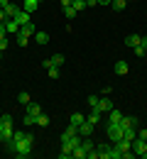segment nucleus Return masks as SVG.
I'll list each match as a JSON object with an SVG mask.
<instances>
[{
  "mask_svg": "<svg viewBox=\"0 0 147 159\" xmlns=\"http://www.w3.org/2000/svg\"><path fill=\"white\" fill-rule=\"evenodd\" d=\"M7 149L12 154H17L20 159H27L32 154V149H34V135H30V132H15L12 139L7 142Z\"/></svg>",
  "mask_w": 147,
  "mask_h": 159,
  "instance_id": "obj_1",
  "label": "nucleus"
},
{
  "mask_svg": "<svg viewBox=\"0 0 147 159\" xmlns=\"http://www.w3.org/2000/svg\"><path fill=\"white\" fill-rule=\"evenodd\" d=\"M105 132H108V137H110V144H115V142L123 139V127H120V122H108Z\"/></svg>",
  "mask_w": 147,
  "mask_h": 159,
  "instance_id": "obj_2",
  "label": "nucleus"
},
{
  "mask_svg": "<svg viewBox=\"0 0 147 159\" xmlns=\"http://www.w3.org/2000/svg\"><path fill=\"white\" fill-rule=\"evenodd\" d=\"M12 135H15V127H12V122H2V132H0V139L7 144V142L12 139Z\"/></svg>",
  "mask_w": 147,
  "mask_h": 159,
  "instance_id": "obj_3",
  "label": "nucleus"
},
{
  "mask_svg": "<svg viewBox=\"0 0 147 159\" xmlns=\"http://www.w3.org/2000/svg\"><path fill=\"white\" fill-rule=\"evenodd\" d=\"M132 152L140 157V154H145L147 152V139H142V137H135L132 139Z\"/></svg>",
  "mask_w": 147,
  "mask_h": 159,
  "instance_id": "obj_4",
  "label": "nucleus"
},
{
  "mask_svg": "<svg viewBox=\"0 0 147 159\" xmlns=\"http://www.w3.org/2000/svg\"><path fill=\"white\" fill-rule=\"evenodd\" d=\"M0 10H5V15H7V20H12V17H15V15H17V12L22 10V5H17V2H12V0H10V2H7L5 7H0Z\"/></svg>",
  "mask_w": 147,
  "mask_h": 159,
  "instance_id": "obj_5",
  "label": "nucleus"
},
{
  "mask_svg": "<svg viewBox=\"0 0 147 159\" xmlns=\"http://www.w3.org/2000/svg\"><path fill=\"white\" fill-rule=\"evenodd\" d=\"M93 127H96V125H91L88 120H84V122L79 125V135H81V137H91V135H93Z\"/></svg>",
  "mask_w": 147,
  "mask_h": 159,
  "instance_id": "obj_6",
  "label": "nucleus"
},
{
  "mask_svg": "<svg viewBox=\"0 0 147 159\" xmlns=\"http://www.w3.org/2000/svg\"><path fill=\"white\" fill-rule=\"evenodd\" d=\"M25 113H27V115H34V118H37V115L42 113V105H39V103H34V100H30V103L25 105Z\"/></svg>",
  "mask_w": 147,
  "mask_h": 159,
  "instance_id": "obj_7",
  "label": "nucleus"
},
{
  "mask_svg": "<svg viewBox=\"0 0 147 159\" xmlns=\"http://www.w3.org/2000/svg\"><path fill=\"white\" fill-rule=\"evenodd\" d=\"M39 7V0H22V10L25 12H30V15H34V10Z\"/></svg>",
  "mask_w": 147,
  "mask_h": 159,
  "instance_id": "obj_8",
  "label": "nucleus"
},
{
  "mask_svg": "<svg viewBox=\"0 0 147 159\" xmlns=\"http://www.w3.org/2000/svg\"><path fill=\"white\" fill-rule=\"evenodd\" d=\"M98 110H101L103 115H108V113L113 110V100H110V98H101V100H98Z\"/></svg>",
  "mask_w": 147,
  "mask_h": 159,
  "instance_id": "obj_9",
  "label": "nucleus"
},
{
  "mask_svg": "<svg viewBox=\"0 0 147 159\" xmlns=\"http://www.w3.org/2000/svg\"><path fill=\"white\" fill-rule=\"evenodd\" d=\"M113 71H115V74H118V76H125L127 71H130V66H127V61H115V66H113Z\"/></svg>",
  "mask_w": 147,
  "mask_h": 159,
  "instance_id": "obj_10",
  "label": "nucleus"
},
{
  "mask_svg": "<svg viewBox=\"0 0 147 159\" xmlns=\"http://www.w3.org/2000/svg\"><path fill=\"white\" fill-rule=\"evenodd\" d=\"M12 20H17V25H27V22H32V15H30V12H25V10H20V12H17V15H15V17H12Z\"/></svg>",
  "mask_w": 147,
  "mask_h": 159,
  "instance_id": "obj_11",
  "label": "nucleus"
},
{
  "mask_svg": "<svg viewBox=\"0 0 147 159\" xmlns=\"http://www.w3.org/2000/svg\"><path fill=\"white\" fill-rule=\"evenodd\" d=\"M140 42H142V37H140V34H127V37H125V47L135 49V47H137Z\"/></svg>",
  "mask_w": 147,
  "mask_h": 159,
  "instance_id": "obj_12",
  "label": "nucleus"
},
{
  "mask_svg": "<svg viewBox=\"0 0 147 159\" xmlns=\"http://www.w3.org/2000/svg\"><path fill=\"white\" fill-rule=\"evenodd\" d=\"M137 125H140L137 118H125V115L120 118V127H123V130H125V127H137Z\"/></svg>",
  "mask_w": 147,
  "mask_h": 159,
  "instance_id": "obj_13",
  "label": "nucleus"
},
{
  "mask_svg": "<svg viewBox=\"0 0 147 159\" xmlns=\"http://www.w3.org/2000/svg\"><path fill=\"white\" fill-rule=\"evenodd\" d=\"M71 144H69V139L66 142H62V152H59V159H71Z\"/></svg>",
  "mask_w": 147,
  "mask_h": 159,
  "instance_id": "obj_14",
  "label": "nucleus"
},
{
  "mask_svg": "<svg viewBox=\"0 0 147 159\" xmlns=\"http://www.w3.org/2000/svg\"><path fill=\"white\" fill-rule=\"evenodd\" d=\"M101 115H103V113H101L98 108H91V115H86V120H88L91 125H96V122L101 120Z\"/></svg>",
  "mask_w": 147,
  "mask_h": 159,
  "instance_id": "obj_15",
  "label": "nucleus"
},
{
  "mask_svg": "<svg viewBox=\"0 0 147 159\" xmlns=\"http://www.w3.org/2000/svg\"><path fill=\"white\" fill-rule=\"evenodd\" d=\"M15 37H17V44H20V47H27V42H30V34H27L22 27H20V32H17Z\"/></svg>",
  "mask_w": 147,
  "mask_h": 159,
  "instance_id": "obj_16",
  "label": "nucleus"
},
{
  "mask_svg": "<svg viewBox=\"0 0 147 159\" xmlns=\"http://www.w3.org/2000/svg\"><path fill=\"white\" fill-rule=\"evenodd\" d=\"M2 25H5V30H7V32H15V34L20 32V25H17V20H5Z\"/></svg>",
  "mask_w": 147,
  "mask_h": 159,
  "instance_id": "obj_17",
  "label": "nucleus"
},
{
  "mask_svg": "<svg viewBox=\"0 0 147 159\" xmlns=\"http://www.w3.org/2000/svg\"><path fill=\"white\" fill-rule=\"evenodd\" d=\"M135 137H137V130H135V127H125V130H123V139L132 142Z\"/></svg>",
  "mask_w": 147,
  "mask_h": 159,
  "instance_id": "obj_18",
  "label": "nucleus"
},
{
  "mask_svg": "<svg viewBox=\"0 0 147 159\" xmlns=\"http://www.w3.org/2000/svg\"><path fill=\"white\" fill-rule=\"evenodd\" d=\"M96 149H98V159H108V154H110V144H98Z\"/></svg>",
  "mask_w": 147,
  "mask_h": 159,
  "instance_id": "obj_19",
  "label": "nucleus"
},
{
  "mask_svg": "<svg viewBox=\"0 0 147 159\" xmlns=\"http://www.w3.org/2000/svg\"><path fill=\"white\" fill-rule=\"evenodd\" d=\"M120 118H123V113H120L118 108H113V110L108 113V122H120Z\"/></svg>",
  "mask_w": 147,
  "mask_h": 159,
  "instance_id": "obj_20",
  "label": "nucleus"
},
{
  "mask_svg": "<svg viewBox=\"0 0 147 159\" xmlns=\"http://www.w3.org/2000/svg\"><path fill=\"white\" fill-rule=\"evenodd\" d=\"M108 159H123V152H120L118 144H110V154H108Z\"/></svg>",
  "mask_w": 147,
  "mask_h": 159,
  "instance_id": "obj_21",
  "label": "nucleus"
},
{
  "mask_svg": "<svg viewBox=\"0 0 147 159\" xmlns=\"http://www.w3.org/2000/svg\"><path fill=\"white\" fill-rule=\"evenodd\" d=\"M71 159H86V149L79 144V147H74V152H71Z\"/></svg>",
  "mask_w": 147,
  "mask_h": 159,
  "instance_id": "obj_22",
  "label": "nucleus"
},
{
  "mask_svg": "<svg viewBox=\"0 0 147 159\" xmlns=\"http://www.w3.org/2000/svg\"><path fill=\"white\" fill-rule=\"evenodd\" d=\"M125 5H127V0H113V2H110V7H113L115 12H123Z\"/></svg>",
  "mask_w": 147,
  "mask_h": 159,
  "instance_id": "obj_23",
  "label": "nucleus"
},
{
  "mask_svg": "<svg viewBox=\"0 0 147 159\" xmlns=\"http://www.w3.org/2000/svg\"><path fill=\"white\" fill-rule=\"evenodd\" d=\"M86 120V115H81V113H74V115H71V118H69V122H71V125H76V127H79V125H81V122H84Z\"/></svg>",
  "mask_w": 147,
  "mask_h": 159,
  "instance_id": "obj_24",
  "label": "nucleus"
},
{
  "mask_svg": "<svg viewBox=\"0 0 147 159\" xmlns=\"http://www.w3.org/2000/svg\"><path fill=\"white\" fill-rule=\"evenodd\" d=\"M34 42H37V44H47V42H49V34H47V32H34Z\"/></svg>",
  "mask_w": 147,
  "mask_h": 159,
  "instance_id": "obj_25",
  "label": "nucleus"
},
{
  "mask_svg": "<svg viewBox=\"0 0 147 159\" xmlns=\"http://www.w3.org/2000/svg\"><path fill=\"white\" fill-rule=\"evenodd\" d=\"M64 17H66V20H74V17H76V10H74V5L64 7Z\"/></svg>",
  "mask_w": 147,
  "mask_h": 159,
  "instance_id": "obj_26",
  "label": "nucleus"
},
{
  "mask_svg": "<svg viewBox=\"0 0 147 159\" xmlns=\"http://www.w3.org/2000/svg\"><path fill=\"white\" fill-rule=\"evenodd\" d=\"M37 125H39V127H47V125H49V115L39 113V115H37Z\"/></svg>",
  "mask_w": 147,
  "mask_h": 159,
  "instance_id": "obj_27",
  "label": "nucleus"
},
{
  "mask_svg": "<svg viewBox=\"0 0 147 159\" xmlns=\"http://www.w3.org/2000/svg\"><path fill=\"white\" fill-rule=\"evenodd\" d=\"M71 5H74V10H76V12H81V10H86V7H88V5H86V0H74Z\"/></svg>",
  "mask_w": 147,
  "mask_h": 159,
  "instance_id": "obj_28",
  "label": "nucleus"
},
{
  "mask_svg": "<svg viewBox=\"0 0 147 159\" xmlns=\"http://www.w3.org/2000/svg\"><path fill=\"white\" fill-rule=\"evenodd\" d=\"M49 59H52V64H54V66H62L64 61H66V59H64V54H54V57H49Z\"/></svg>",
  "mask_w": 147,
  "mask_h": 159,
  "instance_id": "obj_29",
  "label": "nucleus"
},
{
  "mask_svg": "<svg viewBox=\"0 0 147 159\" xmlns=\"http://www.w3.org/2000/svg\"><path fill=\"white\" fill-rule=\"evenodd\" d=\"M30 100H32V98H30V93H27V91H22L20 96H17V103H22V105H27Z\"/></svg>",
  "mask_w": 147,
  "mask_h": 159,
  "instance_id": "obj_30",
  "label": "nucleus"
},
{
  "mask_svg": "<svg viewBox=\"0 0 147 159\" xmlns=\"http://www.w3.org/2000/svg\"><path fill=\"white\" fill-rule=\"evenodd\" d=\"M49 79H59V66H49Z\"/></svg>",
  "mask_w": 147,
  "mask_h": 159,
  "instance_id": "obj_31",
  "label": "nucleus"
},
{
  "mask_svg": "<svg viewBox=\"0 0 147 159\" xmlns=\"http://www.w3.org/2000/svg\"><path fill=\"white\" fill-rule=\"evenodd\" d=\"M25 125H37V118H34V115H27V113H25Z\"/></svg>",
  "mask_w": 147,
  "mask_h": 159,
  "instance_id": "obj_32",
  "label": "nucleus"
},
{
  "mask_svg": "<svg viewBox=\"0 0 147 159\" xmlns=\"http://www.w3.org/2000/svg\"><path fill=\"white\" fill-rule=\"evenodd\" d=\"M22 30H25V32H27L30 37L34 34V25H32V22H27V25H22Z\"/></svg>",
  "mask_w": 147,
  "mask_h": 159,
  "instance_id": "obj_33",
  "label": "nucleus"
},
{
  "mask_svg": "<svg viewBox=\"0 0 147 159\" xmlns=\"http://www.w3.org/2000/svg\"><path fill=\"white\" fill-rule=\"evenodd\" d=\"M135 54H137V57H147V49L142 44H137V47H135Z\"/></svg>",
  "mask_w": 147,
  "mask_h": 159,
  "instance_id": "obj_34",
  "label": "nucleus"
},
{
  "mask_svg": "<svg viewBox=\"0 0 147 159\" xmlns=\"http://www.w3.org/2000/svg\"><path fill=\"white\" fill-rule=\"evenodd\" d=\"M98 96H88V105H91V108H98Z\"/></svg>",
  "mask_w": 147,
  "mask_h": 159,
  "instance_id": "obj_35",
  "label": "nucleus"
},
{
  "mask_svg": "<svg viewBox=\"0 0 147 159\" xmlns=\"http://www.w3.org/2000/svg\"><path fill=\"white\" fill-rule=\"evenodd\" d=\"M0 120H2V122H12V115H10V113H5V115H0Z\"/></svg>",
  "mask_w": 147,
  "mask_h": 159,
  "instance_id": "obj_36",
  "label": "nucleus"
},
{
  "mask_svg": "<svg viewBox=\"0 0 147 159\" xmlns=\"http://www.w3.org/2000/svg\"><path fill=\"white\" fill-rule=\"evenodd\" d=\"M5 34H7V30H5V25H0V39H5Z\"/></svg>",
  "mask_w": 147,
  "mask_h": 159,
  "instance_id": "obj_37",
  "label": "nucleus"
},
{
  "mask_svg": "<svg viewBox=\"0 0 147 159\" xmlns=\"http://www.w3.org/2000/svg\"><path fill=\"white\" fill-rule=\"evenodd\" d=\"M137 137H142V139H147V130H137Z\"/></svg>",
  "mask_w": 147,
  "mask_h": 159,
  "instance_id": "obj_38",
  "label": "nucleus"
},
{
  "mask_svg": "<svg viewBox=\"0 0 147 159\" xmlns=\"http://www.w3.org/2000/svg\"><path fill=\"white\" fill-rule=\"evenodd\" d=\"M5 20H7V15H5V10H0V25H2Z\"/></svg>",
  "mask_w": 147,
  "mask_h": 159,
  "instance_id": "obj_39",
  "label": "nucleus"
},
{
  "mask_svg": "<svg viewBox=\"0 0 147 159\" xmlns=\"http://www.w3.org/2000/svg\"><path fill=\"white\" fill-rule=\"evenodd\" d=\"M59 2H62V7H69V5L74 2V0H59Z\"/></svg>",
  "mask_w": 147,
  "mask_h": 159,
  "instance_id": "obj_40",
  "label": "nucleus"
},
{
  "mask_svg": "<svg viewBox=\"0 0 147 159\" xmlns=\"http://www.w3.org/2000/svg\"><path fill=\"white\" fill-rule=\"evenodd\" d=\"M113 0H98V5H110Z\"/></svg>",
  "mask_w": 147,
  "mask_h": 159,
  "instance_id": "obj_41",
  "label": "nucleus"
},
{
  "mask_svg": "<svg viewBox=\"0 0 147 159\" xmlns=\"http://www.w3.org/2000/svg\"><path fill=\"white\" fill-rule=\"evenodd\" d=\"M86 5H98V0H86Z\"/></svg>",
  "mask_w": 147,
  "mask_h": 159,
  "instance_id": "obj_42",
  "label": "nucleus"
},
{
  "mask_svg": "<svg viewBox=\"0 0 147 159\" xmlns=\"http://www.w3.org/2000/svg\"><path fill=\"white\" fill-rule=\"evenodd\" d=\"M140 44H142V47L147 49V37H142V42H140Z\"/></svg>",
  "mask_w": 147,
  "mask_h": 159,
  "instance_id": "obj_43",
  "label": "nucleus"
},
{
  "mask_svg": "<svg viewBox=\"0 0 147 159\" xmlns=\"http://www.w3.org/2000/svg\"><path fill=\"white\" fill-rule=\"evenodd\" d=\"M0 132H2V120H0Z\"/></svg>",
  "mask_w": 147,
  "mask_h": 159,
  "instance_id": "obj_44",
  "label": "nucleus"
},
{
  "mask_svg": "<svg viewBox=\"0 0 147 159\" xmlns=\"http://www.w3.org/2000/svg\"><path fill=\"white\" fill-rule=\"evenodd\" d=\"M127 2H132V0H127Z\"/></svg>",
  "mask_w": 147,
  "mask_h": 159,
  "instance_id": "obj_45",
  "label": "nucleus"
},
{
  "mask_svg": "<svg viewBox=\"0 0 147 159\" xmlns=\"http://www.w3.org/2000/svg\"><path fill=\"white\" fill-rule=\"evenodd\" d=\"M39 2H42V0H39Z\"/></svg>",
  "mask_w": 147,
  "mask_h": 159,
  "instance_id": "obj_46",
  "label": "nucleus"
}]
</instances>
